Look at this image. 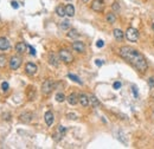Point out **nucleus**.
Masks as SVG:
<instances>
[{"instance_id": "0eeeda50", "label": "nucleus", "mask_w": 154, "mask_h": 149, "mask_svg": "<svg viewBox=\"0 0 154 149\" xmlns=\"http://www.w3.org/2000/svg\"><path fill=\"white\" fill-rule=\"evenodd\" d=\"M65 133H66V128L65 127H63V125H59L58 128H57V133L53 135L55 136V140H61V138L65 135Z\"/></svg>"}, {"instance_id": "1a4fd4ad", "label": "nucleus", "mask_w": 154, "mask_h": 149, "mask_svg": "<svg viewBox=\"0 0 154 149\" xmlns=\"http://www.w3.org/2000/svg\"><path fill=\"white\" fill-rule=\"evenodd\" d=\"M72 49L75 50V51L81 52V53L85 51V46H84V44H83L82 42H80V40H76V42L72 43Z\"/></svg>"}, {"instance_id": "cd10ccee", "label": "nucleus", "mask_w": 154, "mask_h": 149, "mask_svg": "<svg viewBox=\"0 0 154 149\" xmlns=\"http://www.w3.org/2000/svg\"><path fill=\"white\" fill-rule=\"evenodd\" d=\"M5 64H6V59H5V57L0 55V66H5Z\"/></svg>"}, {"instance_id": "39448f33", "label": "nucleus", "mask_w": 154, "mask_h": 149, "mask_svg": "<svg viewBox=\"0 0 154 149\" xmlns=\"http://www.w3.org/2000/svg\"><path fill=\"white\" fill-rule=\"evenodd\" d=\"M91 8L95 12H102L104 8V1L103 0H94L91 4Z\"/></svg>"}, {"instance_id": "9b49d317", "label": "nucleus", "mask_w": 154, "mask_h": 149, "mask_svg": "<svg viewBox=\"0 0 154 149\" xmlns=\"http://www.w3.org/2000/svg\"><path fill=\"white\" fill-rule=\"evenodd\" d=\"M20 121L24 123H28L32 121V114L31 113H24L20 115Z\"/></svg>"}, {"instance_id": "c9c22d12", "label": "nucleus", "mask_w": 154, "mask_h": 149, "mask_svg": "<svg viewBox=\"0 0 154 149\" xmlns=\"http://www.w3.org/2000/svg\"><path fill=\"white\" fill-rule=\"evenodd\" d=\"M68 117L69 118H72V120H76V115L75 114H68Z\"/></svg>"}, {"instance_id": "dca6fc26", "label": "nucleus", "mask_w": 154, "mask_h": 149, "mask_svg": "<svg viewBox=\"0 0 154 149\" xmlns=\"http://www.w3.org/2000/svg\"><path fill=\"white\" fill-rule=\"evenodd\" d=\"M65 12H66V16L74 17V14H75V7L71 4H68V5L65 6Z\"/></svg>"}, {"instance_id": "a211bd4d", "label": "nucleus", "mask_w": 154, "mask_h": 149, "mask_svg": "<svg viewBox=\"0 0 154 149\" xmlns=\"http://www.w3.org/2000/svg\"><path fill=\"white\" fill-rule=\"evenodd\" d=\"M89 102H90V104L93 105V107H99L100 105V101L97 98H96V96H94V95H91V96H89Z\"/></svg>"}, {"instance_id": "20e7f679", "label": "nucleus", "mask_w": 154, "mask_h": 149, "mask_svg": "<svg viewBox=\"0 0 154 149\" xmlns=\"http://www.w3.org/2000/svg\"><path fill=\"white\" fill-rule=\"evenodd\" d=\"M59 58L64 63H71L74 61V57L68 50H61L59 51Z\"/></svg>"}, {"instance_id": "7c9ffc66", "label": "nucleus", "mask_w": 154, "mask_h": 149, "mask_svg": "<svg viewBox=\"0 0 154 149\" xmlns=\"http://www.w3.org/2000/svg\"><path fill=\"white\" fill-rule=\"evenodd\" d=\"M27 47H28V50H30V53H31L32 56H34V55H36V50H34L32 46H30V45H27Z\"/></svg>"}, {"instance_id": "aec40b11", "label": "nucleus", "mask_w": 154, "mask_h": 149, "mask_svg": "<svg viewBox=\"0 0 154 149\" xmlns=\"http://www.w3.org/2000/svg\"><path fill=\"white\" fill-rule=\"evenodd\" d=\"M105 19H107V22L109 24H114L115 22H116V17H115L114 13H108L107 17H105Z\"/></svg>"}, {"instance_id": "f03ea898", "label": "nucleus", "mask_w": 154, "mask_h": 149, "mask_svg": "<svg viewBox=\"0 0 154 149\" xmlns=\"http://www.w3.org/2000/svg\"><path fill=\"white\" fill-rule=\"evenodd\" d=\"M126 38H127L128 42L136 43L138 39H139V31L134 27H128L127 31H126Z\"/></svg>"}, {"instance_id": "ddd939ff", "label": "nucleus", "mask_w": 154, "mask_h": 149, "mask_svg": "<svg viewBox=\"0 0 154 149\" xmlns=\"http://www.w3.org/2000/svg\"><path fill=\"white\" fill-rule=\"evenodd\" d=\"M9 49V42L7 40L6 38L1 37L0 38V50H3V51H5V50Z\"/></svg>"}, {"instance_id": "f704fd0d", "label": "nucleus", "mask_w": 154, "mask_h": 149, "mask_svg": "<svg viewBox=\"0 0 154 149\" xmlns=\"http://www.w3.org/2000/svg\"><path fill=\"white\" fill-rule=\"evenodd\" d=\"M133 92H134V96H135V98H138V91H136V88L133 86Z\"/></svg>"}, {"instance_id": "e433bc0d", "label": "nucleus", "mask_w": 154, "mask_h": 149, "mask_svg": "<svg viewBox=\"0 0 154 149\" xmlns=\"http://www.w3.org/2000/svg\"><path fill=\"white\" fill-rule=\"evenodd\" d=\"M82 1H83V3H88V1H89V0H82Z\"/></svg>"}, {"instance_id": "423d86ee", "label": "nucleus", "mask_w": 154, "mask_h": 149, "mask_svg": "<svg viewBox=\"0 0 154 149\" xmlns=\"http://www.w3.org/2000/svg\"><path fill=\"white\" fill-rule=\"evenodd\" d=\"M22 65V59L14 56L11 58V61H9V67L12 69V70H17V69H19V66Z\"/></svg>"}, {"instance_id": "58836bf2", "label": "nucleus", "mask_w": 154, "mask_h": 149, "mask_svg": "<svg viewBox=\"0 0 154 149\" xmlns=\"http://www.w3.org/2000/svg\"><path fill=\"white\" fill-rule=\"evenodd\" d=\"M153 117H154V111H153Z\"/></svg>"}, {"instance_id": "c85d7f7f", "label": "nucleus", "mask_w": 154, "mask_h": 149, "mask_svg": "<svg viewBox=\"0 0 154 149\" xmlns=\"http://www.w3.org/2000/svg\"><path fill=\"white\" fill-rule=\"evenodd\" d=\"M1 88H3V91H7L8 90V83L7 82H3Z\"/></svg>"}, {"instance_id": "4c0bfd02", "label": "nucleus", "mask_w": 154, "mask_h": 149, "mask_svg": "<svg viewBox=\"0 0 154 149\" xmlns=\"http://www.w3.org/2000/svg\"><path fill=\"white\" fill-rule=\"evenodd\" d=\"M152 28H153V31H154V24H153V25H152Z\"/></svg>"}, {"instance_id": "9d476101", "label": "nucleus", "mask_w": 154, "mask_h": 149, "mask_svg": "<svg viewBox=\"0 0 154 149\" xmlns=\"http://www.w3.org/2000/svg\"><path fill=\"white\" fill-rule=\"evenodd\" d=\"M78 101H80V103H81L82 107H88L89 103H90V102H89V97L86 96L85 94H81V95H80Z\"/></svg>"}, {"instance_id": "7ed1b4c3", "label": "nucleus", "mask_w": 154, "mask_h": 149, "mask_svg": "<svg viewBox=\"0 0 154 149\" xmlns=\"http://www.w3.org/2000/svg\"><path fill=\"white\" fill-rule=\"evenodd\" d=\"M53 86H55V83L51 81V79H46V81L43 83V85H42L43 94L44 95H49L53 90Z\"/></svg>"}, {"instance_id": "6ab92c4d", "label": "nucleus", "mask_w": 154, "mask_h": 149, "mask_svg": "<svg viewBox=\"0 0 154 149\" xmlns=\"http://www.w3.org/2000/svg\"><path fill=\"white\" fill-rule=\"evenodd\" d=\"M56 13L58 14L59 17H64V16H66V12H65V7H63L62 5L57 6V8H56Z\"/></svg>"}, {"instance_id": "2eb2a0df", "label": "nucleus", "mask_w": 154, "mask_h": 149, "mask_svg": "<svg viewBox=\"0 0 154 149\" xmlns=\"http://www.w3.org/2000/svg\"><path fill=\"white\" fill-rule=\"evenodd\" d=\"M26 47H27V45H26L25 43H23V42L18 43V44L16 45V50H17L18 53H24V52L26 51Z\"/></svg>"}, {"instance_id": "f3484780", "label": "nucleus", "mask_w": 154, "mask_h": 149, "mask_svg": "<svg viewBox=\"0 0 154 149\" xmlns=\"http://www.w3.org/2000/svg\"><path fill=\"white\" fill-rule=\"evenodd\" d=\"M68 102H69V104H71V105H75V104H77V102H78V98H77V96L75 95V94H71V95H69L68 96Z\"/></svg>"}, {"instance_id": "a878e982", "label": "nucleus", "mask_w": 154, "mask_h": 149, "mask_svg": "<svg viewBox=\"0 0 154 149\" xmlns=\"http://www.w3.org/2000/svg\"><path fill=\"white\" fill-rule=\"evenodd\" d=\"M113 9L115 12H120V4L118 3V1H115L114 4H113Z\"/></svg>"}, {"instance_id": "393cba45", "label": "nucleus", "mask_w": 154, "mask_h": 149, "mask_svg": "<svg viewBox=\"0 0 154 149\" xmlns=\"http://www.w3.org/2000/svg\"><path fill=\"white\" fill-rule=\"evenodd\" d=\"M61 28H62V30H68V28H70V22H69V20L62 22V23H61Z\"/></svg>"}, {"instance_id": "473e14b6", "label": "nucleus", "mask_w": 154, "mask_h": 149, "mask_svg": "<svg viewBox=\"0 0 154 149\" xmlns=\"http://www.w3.org/2000/svg\"><path fill=\"white\" fill-rule=\"evenodd\" d=\"M11 6H12L13 8H16V9H17V8L19 7V4H18L17 1H12V3H11Z\"/></svg>"}, {"instance_id": "72a5a7b5", "label": "nucleus", "mask_w": 154, "mask_h": 149, "mask_svg": "<svg viewBox=\"0 0 154 149\" xmlns=\"http://www.w3.org/2000/svg\"><path fill=\"white\" fill-rule=\"evenodd\" d=\"M95 64L97 65V66H101V65L103 64V62H102V61H100V59H96V61H95Z\"/></svg>"}, {"instance_id": "b1692460", "label": "nucleus", "mask_w": 154, "mask_h": 149, "mask_svg": "<svg viewBox=\"0 0 154 149\" xmlns=\"http://www.w3.org/2000/svg\"><path fill=\"white\" fill-rule=\"evenodd\" d=\"M56 101L57 102H59V103H62V102H64L65 101V96H64V94H62V92H58L56 95Z\"/></svg>"}, {"instance_id": "f8f14e48", "label": "nucleus", "mask_w": 154, "mask_h": 149, "mask_svg": "<svg viewBox=\"0 0 154 149\" xmlns=\"http://www.w3.org/2000/svg\"><path fill=\"white\" fill-rule=\"evenodd\" d=\"M44 118H45V122L47 125H51L53 123V114L51 111H46L44 115Z\"/></svg>"}, {"instance_id": "2f4dec72", "label": "nucleus", "mask_w": 154, "mask_h": 149, "mask_svg": "<svg viewBox=\"0 0 154 149\" xmlns=\"http://www.w3.org/2000/svg\"><path fill=\"white\" fill-rule=\"evenodd\" d=\"M96 46H97V47H103L104 46V42L103 40H97V43H96Z\"/></svg>"}, {"instance_id": "bb28decb", "label": "nucleus", "mask_w": 154, "mask_h": 149, "mask_svg": "<svg viewBox=\"0 0 154 149\" xmlns=\"http://www.w3.org/2000/svg\"><path fill=\"white\" fill-rule=\"evenodd\" d=\"M148 85H149L151 89H154V77H151L148 79Z\"/></svg>"}, {"instance_id": "c756f323", "label": "nucleus", "mask_w": 154, "mask_h": 149, "mask_svg": "<svg viewBox=\"0 0 154 149\" xmlns=\"http://www.w3.org/2000/svg\"><path fill=\"white\" fill-rule=\"evenodd\" d=\"M113 88L115 89V90H119V89L121 88V83H120V82H115L114 85H113Z\"/></svg>"}, {"instance_id": "6e6552de", "label": "nucleus", "mask_w": 154, "mask_h": 149, "mask_svg": "<svg viewBox=\"0 0 154 149\" xmlns=\"http://www.w3.org/2000/svg\"><path fill=\"white\" fill-rule=\"evenodd\" d=\"M25 71H26L27 75H30V76L34 75L37 72V65L33 64V63H27L26 66H25Z\"/></svg>"}, {"instance_id": "5701e85b", "label": "nucleus", "mask_w": 154, "mask_h": 149, "mask_svg": "<svg viewBox=\"0 0 154 149\" xmlns=\"http://www.w3.org/2000/svg\"><path fill=\"white\" fill-rule=\"evenodd\" d=\"M68 77L71 79V81L76 82L77 84H82V81H81V79H80L78 77H77V76H75V75H72V73H69V75H68Z\"/></svg>"}, {"instance_id": "4468645a", "label": "nucleus", "mask_w": 154, "mask_h": 149, "mask_svg": "<svg viewBox=\"0 0 154 149\" xmlns=\"http://www.w3.org/2000/svg\"><path fill=\"white\" fill-rule=\"evenodd\" d=\"M113 33H114V37H115V39H116V40H119V42H121L122 39H123V37H124L123 32L121 31L120 28H115L114 31H113Z\"/></svg>"}, {"instance_id": "4be33fe9", "label": "nucleus", "mask_w": 154, "mask_h": 149, "mask_svg": "<svg viewBox=\"0 0 154 149\" xmlns=\"http://www.w3.org/2000/svg\"><path fill=\"white\" fill-rule=\"evenodd\" d=\"M68 37H69V38L75 39V38H78V37H80V33L77 32L76 30H74V28H72V30H70V31L68 32Z\"/></svg>"}, {"instance_id": "f257e3e1", "label": "nucleus", "mask_w": 154, "mask_h": 149, "mask_svg": "<svg viewBox=\"0 0 154 149\" xmlns=\"http://www.w3.org/2000/svg\"><path fill=\"white\" fill-rule=\"evenodd\" d=\"M119 53L124 61H127L130 65H133L134 67H135L136 70H139L141 72L147 70L148 64H147L146 58L143 57L139 51H136L135 49L129 47V46H122L120 49Z\"/></svg>"}, {"instance_id": "412c9836", "label": "nucleus", "mask_w": 154, "mask_h": 149, "mask_svg": "<svg viewBox=\"0 0 154 149\" xmlns=\"http://www.w3.org/2000/svg\"><path fill=\"white\" fill-rule=\"evenodd\" d=\"M49 58H50V64H52L53 66H58V62H57V57L55 53H50Z\"/></svg>"}]
</instances>
